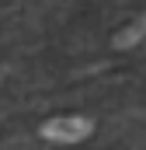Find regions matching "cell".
Wrapping results in <instances>:
<instances>
[{"instance_id": "6da1fadb", "label": "cell", "mask_w": 146, "mask_h": 150, "mask_svg": "<svg viewBox=\"0 0 146 150\" xmlns=\"http://www.w3.org/2000/svg\"><path fill=\"white\" fill-rule=\"evenodd\" d=\"M91 129L94 126L84 115H59V119H49L42 126V136L52 140V143H80V140L91 136Z\"/></svg>"}, {"instance_id": "7a4b0ae2", "label": "cell", "mask_w": 146, "mask_h": 150, "mask_svg": "<svg viewBox=\"0 0 146 150\" xmlns=\"http://www.w3.org/2000/svg\"><path fill=\"white\" fill-rule=\"evenodd\" d=\"M143 32H146V18L139 21V25H132V28H125V32L118 35V45H132V42H136V38L143 35Z\"/></svg>"}]
</instances>
